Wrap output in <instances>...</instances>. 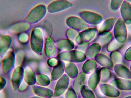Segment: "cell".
I'll return each mask as SVG.
<instances>
[{"label":"cell","instance_id":"6da1fadb","mask_svg":"<svg viewBox=\"0 0 131 98\" xmlns=\"http://www.w3.org/2000/svg\"><path fill=\"white\" fill-rule=\"evenodd\" d=\"M47 8L43 4L36 6L31 10L25 18V21L30 24H36L40 21L46 15Z\"/></svg>","mask_w":131,"mask_h":98},{"label":"cell","instance_id":"7a4b0ae2","mask_svg":"<svg viewBox=\"0 0 131 98\" xmlns=\"http://www.w3.org/2000/svg\"><path fill=\"white\" fill-rule=\"evenodd\" d=\"M66 22L68 27L77 32H81L89 28L88 24L84 20L75 16L69 17Z\"/></svg>","mask_w":131,"mask_h":98},{"label":"cell","instance_id":"3957f363","mask_svg":"<svg viewBox=\"0 0 131 98\" xmlns=\"http://www.w3.org/2000/svg\"><path fill=\"white\" fill-rule=\"evenodd\" d=\"M73 4L68 0H56L49 4L47 10L50 13H56L65 10L72 7Z\"/></svg>","mask_w":131,"mask_h":98},{"label":"cell","instance_id":"277c9868","mask_svg":"<svg viewBox=\"0 0 131 98\" xmlns=\"http://www.w3.org/2000/svg\"><path fill=\"white\" fill-rule=\"evenodd\" d=\"M79 14L81 18L89 24L96 25L100 23L101 19L100 15L92 12L84 11L81 12Z\"/></svg>","mask_w":131,"mask_h":98},{"label":"cell","instance_id":"5b68a950","mask_svg":"<svg viewBox=\"0 0 131 98\" xmlns=\"http://www.w3.org/2000/svg\"><path fill=\"white\" fill-rule=\"evenodd\" d=\"M96 30L94 28H88L81 31L78 35L76 37V40H80L84 41H90L95 36Z\"/></svg>","mask_w":131,"mask_h":98},{"label":"cell","instance_id":"8992f818","mask_svg":"<svg viewBox=\"0 0 131 98\" xmlns=\"http://www.w3.org/2000/svg\"><path fill=\"white\" fill-rule=\"evenodd\" d=\"M12 42V38L9 35L2 37L0 40V56H4L6 55L9 49Z\"/></svg>","mask_w":131,"mask_h":98},{"label":"cell","instance_id":"52a82bcc","mask_svg":"<svg viewBox=\"0 0 131 98\" xmlns=\"http://www.w3.org/2000/svg\"><path fill=\"white\" fill-rule=\"evenodd\" d=\"M30 28L28 22H21L14 25L10 28L11 31L14 33H19L27 31Z\"/></svg>","mask_w":131,"mask_h":98},{"label":"cell","instance_id":"ba28073f","mask_svg":"<svg viewBox=\"0 0 131 98\" xmlns=\"http://www.w3.org/2000/svg\"><path fill=\"white\" fill-rule=\"evenodd\" d=\"M78 33L77 31L72 29H69L66 31V35L68 38L72 40L75 39L78 36Z\"/></svg>","mask_w":131,"mask_h":98},{"label":"cell","instance_id":"9c48e42d","mask_svg":"<svg viewBox=\"0 0 131 98\" xmlns=\"http://www.w3.org/2000/svg\"><path fill=\"white\" fill-rule=\"evenodd\" d=\"M28 39V35L26 33L20 34L18 36V39L21 42H25Z\"/></svg>","mask_w":131,"mask_h":98},{"label":"cell","instance_id":"30bf717a","mask_svg":"<svg viewBox=\"0 0 131 98\" xmlns=\"http://www.w3.org/2000/svg\"><path fill=\"white\" fill-rule=\"evenodd\" d=\"M44 27H45V30L47 31V33L48 34H51V25L50 24L47 22H45L44 23Z\"/></svg>","mask_w":131,"mask_h":98},{"label":"cell","instance_id":"8fae6325","mask_svg":"<svg viewBox=\"0 0 131 98\" xmlns=\"http://www.w3.org/2000/svg\"><path fill=\"white\" fill-rule=\"evenodd\" d=\"M69 1H73V0H69Z\"/></svg>","mask_w":131,"mask_h":98}]
</instances>
